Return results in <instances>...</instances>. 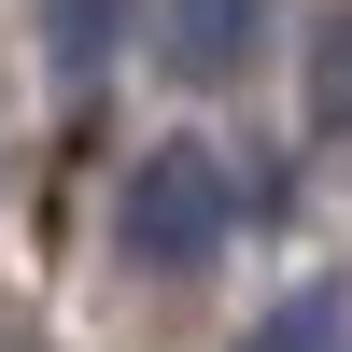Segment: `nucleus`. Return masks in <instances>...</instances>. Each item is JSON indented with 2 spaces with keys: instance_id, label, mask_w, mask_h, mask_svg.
<instances>
[{
  "instance_id": "f257e3e1",
  "label": "nucleus",
  "mask_w": 352,
  "mask_h": 352,
  "mask_svg": "<svg viewBox=\"0 0 352 352\" xmlns=\"http://www.w3.org/2000/svg\"><path fill=\"white\" fill-rule=\"evenodd\" d=\"M226 197H240V184H226L197 141H155V155L127 169V197H113V240H127L141 268H169V282H184V268H212V240H226Z\"/></svg>"
},
{
  "instance_id": "f03ea898",
  "label": "nucleus",
  "mask_w": 352,
  "mask_h": 352,
  "mask_svg": "<svg viewBox=\"0 0 352 352\" xmlns=\"http://www.w3.org/2000/svg\"><path fill=\"white\" fill-rule=\"evenodd\" d=\"M254 14H268V0H169V56H184L197 85H226L254 56Z\"/></svg>"
},
{
  "instance_id": "7ed1b4c3",
  "label": "nucleus",
  "mask_w": 352,
  "mask_h": 352,
  "mask_svg": "<svg viewBox=\"0 0 352 352\" xmlns=\"http://www.w3.org/2000/svg\"><path fill=\"white\" fill-rule=\"evenodd\" d=\"M113 28H127V0H43V56H56V71H113Z\"/></svg>"
},
{
  "instance_id": "20e7f679",
  "label": "nucleus",
  "mask_w": 352,
  "mask_h": 352,
  "mask_svg": "<svg viewBox=\"0 0 352 352\" xmlns=\"http://www.w3.org/2000/svg\"><path fill=\"white\" fill-rule=\"evenodd\" d=\"M310 127L352 141V0H338V14H310Z\"/></svg>"
},
{
  "instance_id": "39448f33",
  "label": "nucleus",
  "mask_w": 352,
  "mask_h": 352,
  "mask_svg": "<svg viewBox=\"0 0 352 352\" xmlns=\"http://www.w3.org/2000/svg\"><path fill=\"white\" fill-rule=\"evenodd\" d=\"M240 352H352V324H338V296H282Z\"/></svg>"
}]
</instances>
